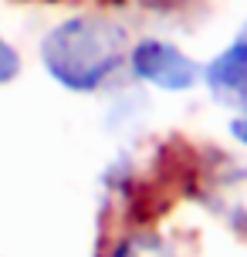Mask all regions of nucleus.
Here are the masks:
<instances>
[{
    "label": "nucleus",
    "instance_id": "obj_7",
    "mask_svg": "<svg viewBox=\"0 0 247 257\" xmlns=\"http://www.w3.org/2000/svg\"><path fill=\"white\" fill-rule=\"evenodd\" d=\"M230 136L247 149V112H244V115H237V118H230Z\"/></svg>",
    "mask_w": 247,
    "mask_h": 257
},
{
    "label": "nucleus",
    "instance_id": "obj_2",
    "mask_svg": "<svg viewBox=\"0 0 247 257\" xmlns=\"http://www.w3.org/2000/svg\"><path fill=\"white\" fill-rule=\"evenodd\" d=\"M132 75L163 91H190L203 81V68L166 41H139L129 51Z\"/></svg>",
    "mask_w": 247,
    "mask_h": 257
},
{
    "label": "nucleus",
    "instance_id": "obj_1",
    "mask_svg": "<svg viewBox=\"0 0 247 257\" xmlns=\"http://www.w3.org/2000/svg\"><path fill=\"white\" fill-rule=\"evenodd\" d=\"M129 58V38L115 21L71 17L51 27L41 41V61L48 75L68 91H98Z\"/></svg>",
    "mask_w": 247,
    "mask_h": 257
},
{
    "label": "nucleus",
    "instance_id": "obj_6",
    "mask_svg": "<svg viewBox=\"0 0 247 257\" xmlns=\"http://www.w3.org/2000/svg\"><path fill=\"white\" fill-rule=\"evenodd\" d=\"M17 75H21V58H17V51H14L7 41L0 38V85L14 81Z\"/></svg>",
    "mask_w": 247,
    "mask_h": 257
},
{
    "label": "nucleus",
    "instance_id": "obj_5",
    "mask_svg": "<svg viewBox=\"0 0 247 257\" xmlns=\"http://www.w3.org/2000/svg\"><path fill=\"white\" fill-rule=\"evenodd\" d=\"M105 257H183V254L166 233L153 230L149 223H132L129 230H122L118 237L108 240Z\"/></svg>",
    "mask_w": 247,
    "mask_h": 257
},
{
    "label": "nucleus",
    "instance_id": "obj_3",
    "mask_svg": "<svg viewBox=\"0 0 247 257\" xmlns=\"http://www.w3.org/2000/svg\"><path fill=\"white\" fill-rule=\"evenodd\" d=\"M200 200L210 206V213L227 220V227L247 237V166L237 163H213L196 180Z\"/></svg>",
    "mask_w": 247,
    "mask_h": 257
},
{
    "label": "nucleus",
    "instance_id": "obj_4",
    "mask_svg": "<svg viewBox=\"0 0 247 257\" xmlns=\"http://www.w3.org/2000/svg\"><path fill=\"white\" fill-rule=\"evenodd\" d=\"M203 85L220 105L247 108V17L237 38L203 68Z\"/></svg>",
    "mask_w": 247,
    "mask_h": 257
}]
</instances>
